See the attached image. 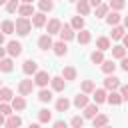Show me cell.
Listing matches in <instances>:
<instances>
[{
    "label": "cell",
    "instance_id": "3957f363",
    "mask_svg": "<svg viewBox=\"0 0 128 128\" xmlns=\"http://www.w3.org/2000/svg\"><path fill=\"white\" fill-rule=\"evenodd\" d=\"M32 88H34V80H20V84H18V94L20 96H28V94H32Z\"/></svg>",
    "mask_w": 128,
    "mask_h": 128
},
{
    "label": "cell",
    "instance_id": "c3c4849f",
    "mask_svg": "<svg viewBox=\"0 0 128 128\" xmlns=\"http://www.w3.org/2000/svg\"><path fill=\"white\" fill-rule=\"evenodd\" d=\"M122 46L128 48V34H124V38H122Z\"/></svg>",
    "mask_w": 128,
    "mask_h": 128
},
{
    "label": "cell",
    "instance_id": "ffe728a7",
    "mask_svg": "<svg viewBox=\"0 0 128 128\" xmlns=\"http://www.w3.org/2000/svg\"><path fill=\"white\" fill-rule=\"evenodd\" d=\"M92 124H94V128H104L108 124V116L106 114H96L92 118Z\"/></svg>",
    "mask_w": 128,
    "mask_h": 128
},
{
    "label": "cell",
    "instance_id": "8d00e7d4",
    "mask_svg": "<svg viewBox=\"0 0 128 128\" xmlns=\"http://www.w3.org/2000/svg\"><path fill=\"white\" fill-rule=\"evenodd\" d=\"M70 26H72L74 30H82V28H84V18H82V16H74L72 22H70Z\"/></svg>",
    "mask_w": 128,
    "mask_h": 128
},
{
    "label": "cell",
    "instance_id": "6da1fadb",
    "mask_svg": "<svg viewBox=\"0 0 128 128\" xmlns=\"http://www.w3.org/2000/svg\"><path fill=\"white\" fill-rule=\"evenodd\" d=\"M14 26H16V34H20V36H28V32L32 30V20L20 16V18L14 22Z\"/></svg>",
    "mask_w": 128,
    "mask_h": 128
},
{
    "label": "cell",
    "instance_id": "f35d334b",
    "mask_svg": "<svg viewBox=\"0 0 128 128\" xmlns=\"http://www.w3.org/2000/svg\"><path fill=\"white\" fill-rule=\"evenodd\" d=\"M112 56L118 58V60H122V58L126 56V48H124V46H114V48H112Z\"/></svg>",
    "mask_w": 128,
    "mask_h": 128
},
{
    "label": "cell",
    "instance_id": "5bb4252c",
    "mask_svg": "<svg viewBox=\"0 0 128 128\" xmlns=\"http://www.w3.org/2000/svg\"><path fill=\"white\" fill-rule=\"evenodd\" d=\"M92 98H94V102H96V104H102V102H106L108 94H106V90H104V88H96V90L92 92Z\"/></svg>",
    "mask_w": 128,
    "mask_h": 128
},
{
    "label": "cell",
    "instance_id": "681fc988",
    "mask_svg": "<svg viewBox=\"0 0 128 128\" xmlns=\"http://www.w3.org/2000/svg\"><path fill=\"white\" fill-rule=\"evenodd\" d=\"M4 56H6V48H2V46H0V60H2Z\"/></svg>",
    "mask_w": 128,
    "mask_h": 128
},
{
    "label": "cell",
    "instance_id": "d590c367",
    "mask_svg": "<svg viewBox=\"0 0 128 128\" xmlns=\"http://www.w3.org/2000/svg\"><path fill=\"white\" fill-rule=\"evenodd\" d=\"M108 10H110V6L102 2L100 6H96V18H104V16L108 14Z\"/></svg>",
    "mask_w": 128,
    "mask_h": 128
},
{
    "label": "cell",
    "instance_id": "5b68a950",
    "mask_svg": "<svg viewBox=\"0 0 128 128\" xmlns=\"http://www.w3.org/2000/svg\"><path fill=\"white\" fill-rule=\"evenodd\" d=\"M120 78H116V76H112V74H108L106 76V80H104V88L106 90H120Z\"/></svg>",
    "mask_w": 128,
    "mask_h": 128
},
{
    "label": "cell",
    "instance_id": "836d02e7",
    "mask_svg": "<svg viewBox=\"0 0 128 128\" xmlns=\"http://www.w3.org/2000/svg\"><path fill=\"white\" fill-rule=\"evenodd\" d=\"M94 90H96V84H94L92 80H84V82H82V92H84V94H92Z\"/></svg>",
    "mask_w": 128,
    "mask_h": 128
},
{
    "label": "cell",
    "instance_id": "d4e9b609",
    "mask_svg": "<svg viewBox=\"0 0 128 128\" xmlns=\"http://www.w3.org/2000/svg\"><path fill=\"white\" fill-rule=\"evenodd\" d=\"M12 108L18 110V112L24 110V108H26V100H24V96H14V98H12Z\"/></svg>",
    "mask_w": 128,
    "mask_h": 128
},
{
    "label": "cell",
    "instance_id": "9a60e30c",
    "mask_svg": "<svg viewBox=\"0 0 128 128\" xmlns=\"http://www.w3.org/2000/svg\"><path fill=\"white\" fill-rule=\"evenodd\" d=\"M106 102H108V104H112V106L122 104V96H120V92H118V90H110V94H108Z\"/></svg>",
    "mask_w": 128,
    "mask_h": 128
},
{
    "label": "cell",
    "instance_id": "bcb514c9",
    "mask_svg": "<svg viewBox=\"0 0 128 128\" xmlns=\"http://www.w3.org/2000/svg\"><path fill=\"white\" fill-rule=\"evenodd\" d=\"M54 128H68V124L64 120H58V122H54Z\"/></svg>",
    "mask_w": 128,
    "mask_h": 128
},
{
    "label": "cell",
    "instance_id": "cb8c5ba5",
    "mask_svg": "<svg viewBox=\"0 0 128 128\" xmlns=\"http://www.w3.org/2000/svg\"><path fill=\"white\" fill-rule=\"evenodd\" d=\"M96 48H98V50H102V52H104V50H110V48H112V46H110V38L100 36V38L96 40Z\"/></svg>",
    "mask_w": 128,
    "mask_h": 128
},
{
    "label": "cell",
    "instance_id": "30bf717a",
    "mask_svg": "<svg viewBox=\"0 0 128 128\" xmlns=\"http://www.w3.org/2000/svg\"><path fill=\"white\" fill-rule=\"evenodd\" d=\"M76 12L80 16H88L90 14V0H78L76 2Z\"/></svg>",
    "mask_w": 128,
    "mask_h": 128
},
{
    "label": "cell",
    "instance_id": "603a6c76",
    "mask_svg": "<svg viewBox=\"0 0 128 128\" xmlns=\"http://www.w3.org/2000/svg\"><path fill=\"white\" fill-rule=\"evenodd\" d=\"M18 14H20V16H24V18L34 16V6H32V4H22V6L18 8Z\"/></svg>",
    "mask_w": 128,
    "mask_h": 128
},
{
    "label": "cell",
    "instance_id": "4316f807",
    "mask_svg": "<svg viewBox=\"0 0 128 128\" xmlns=\"http://www.w3.org/2000/svg\"><path fill=\"white\" fill-rule=\"evenodd\" d=\"M106 22H108V26H118V22H120V14H118L116 10H112L110 14H106Z\"/></svg>",
    "mask_w": 128,
    "mask_h": 128
},
{
    "label": "cell",
    "instance_id": "8992f818",
    "mask_svg": "<svg viewBox=\"0 0 128 128\" xmlns=\"http://www.w3.org/2000/svg\"><path fill=\"white\" fill-rule=\"evenodd\" d=\"M6 52H8L12 58H16V56H20V54H22V44H20V42H16V40H10V42H8V48H6Z\"/></svg>",
    "mask_w": 128,
    "mask_h": 128
},
{
    "label": "cell",
    "instance_id": "816d5d0a",
    "mask_svg": "<svg viewBox=\"0 0 128 128\" xmlns=\"http://www.w3.org/2000/svg\"><path fill=\"white\" fill-rule=\"evenodd\" d=\"M2 44H4V32L0 30V46H2Z\"/></svg>",
    "mask_w": 128,
    "mask_h": 128
},
{
    "label": "cell",
    "instance_id": "6f0895ef",
    "mask_svg": "<svg viewBox=\"0 0 128 128\" xmlns=\"http://www.w3.org/2000/svg\"><path fill=\"white\" fill-rule=\"evenodd\" d=\"M104 128H112V126H108V124H106V126H104Z\"/></svg>",
    "mask_w": 128,
    "mask_h": 128
},
{
    "label": "cell",
    "instance_id": "db71d44e",
    "mask_svg": "<svg viewBox=\"0 0 128 128\" xmlns=\"http://www.w3.org/2000/svg\"><path fill=\"white\" fill-rule=\"evenodd\" d=\"M124 28H128V16L124 18Z\"/></svg>",
    "mask_w": 128,
    "mask_h": 128
},
{
    "label": "cell",
    "instance_id": "7402d4cb",
    "mask_svg": "<svg viewBox=\"0 0 128 128\" xmlns=\"http://www.w3.org/2000/svg\"><path fill=\"white\" fill-rule=\"evenodd\" d=\"M68 108H70V100H68L66 96H60V98L56 100V110H58V112H66Z\"/></svg>",
    "mask_w": 128,
    "mask_h": 128
},
{
    "label": "cell",
    "instance_id": "1f68e13d",
    "mask_svg": "<svg viewBox=\"0 0 128 128\" xmlns=\"http://www.w3.org/2000/svg\"><path fill=\"white\" fill-rule=\"evenodd\" d=\"M38 8H40V12H50L52 8H54V2L52 0H38Z\"/></svg>",
    "mask_w": 128,
    "mask_h": 128
},
{
    "label": "cell",
    "instance_id": "ab89813d",
    "mask_svg": "<svg viewBox=\"0 0 128 128\" xmlns=\"http://www.w3.org/2000/svg\"><path fill=\"white\" fill-rule=\"evenodd\" d=\"M12 104H8V102H0V114H4V116H10L12 114Z\"/></svg>",
    "mask_w": 128,
    "mask_h": 128
},
{
    "label": "cell",
    "instance_id": "ee69618b",
    "mask_svg": "<svg viewBox=\"0 0 128 128\" xmlns=\"http://www.w3.org/2000/svg\"><path fill=\"white\" fill-rule=\"evenodd\" d=\"M118 92H120V96H122V100H128V84H122Z\"/></svg>",
    "mask_w": 128,
    "mask_h": 128
},
{
    "label": "cell",
    "instance_id": "8fae6325",
    "mask_svg": "<svg viewBox=\"0 0 128 128\" xmlns=\"http://www.w3.org/2000/svg\"><path fill=\"white\" fill-rule=\"evenodd\" d=\"M46 22H48V18H46V14H44V12H36V14L32 16V26H36V28L46 26Z\"/></svg>",
    "mask_w": 128,
    "mask_h": 128
},
{
    "label": "cell",
    "instance_id": "7bdbcfd3",
    "mask_svg": "<svg viewBox=\"0 0 128 128\" xmlns=\"http://www.w3.org/2000/svg\"><path fill=\"white\" fill-rule=\"evenodd\" d=\"M18 8H20L18 0H8V2H6V12H10V14H12V12H16Z\"/></svg>",
    "mask_w": 128,
    "mask_h": 128
},
{
    "label": "cell",
    "instance_id": "f546056e",
    "mask_svg": "<svg viewBox=\"0 0 128 128\" xmlns=\"http://www.w3.org/2000/svg\"><path fill=\"white\" fill-rule=\"evenodd\" d=\"M98 114V104L94 102V104H88L86 108H84V118H94Z\"/></svg>",
    "mask_w": 128,
    "mask_h": 128
},
{
    "label": "cell",
    "instance_id": "2e32d148",
    "mask_svg": "<svg viewBox=\"0 0 128 128\" xmlns=\"http://www.w3.org/2000/svg\"><path fill=\"white\" fill-rule=\"evenodd\" d=\"M74 106H76V108H82V110H84V108L88 106V96H86L84 92L76 94V96H74Z\"/></svg>",
    "mask_w": 128,
    "mask_h": 128
},
{
    "label": "cell",
    "instance_id": "83f0119b",
    "mask_svg": "<svg viewBox=\"0 0 128 128\" xmlns=\"http://www.w3.org/2000/svg\"><path fill=\"white\" fill-rule=\"evenodd\" d=\"M0 30H2L4 34H14V32H16V26H14L12 20H4L2 26H0Z\"/></svg>",
    "mask_w": 128,
    "mask_h": 128
},
{
    "label": "cell",
    "instance_id": "4fadbf2b",
    "mask_svg": "<svg viewBox=\"0 0 128 128\" xmlns=\"http://www.w3.org/2000/svg\"><path fill=\"white\" fill-rule=\"evenodd\" d=\"M76 76H78V72H76L74 66H64L62 68V78L64 80H76Z\"/></svg>",
    "mask_w": 128,
    "mask_h": 128
},
{
    "label": "cell",
    "instance_id": "e0dca14e",
    "mask_svg": "<svg viewBox=\"0 0 128 128\" xmlns=\"http://www.w3.org/2000/svg\"><path fill=\"white\" fill-rule=\"evenodd\" d=\"M76 40H78L80 44H88V42L92 40V34H90V30H86V28L78 30V36H76Z\"/></svg>",
    "mask_w": 128,
    "mask_h": 128
},
{
    "label": "cell",
    "instance_id": "b9f144b4",
    "mask_svg": "<svg viewBox=\"0 0 128 128\" xmlns=\"http://www.w3.org/2000/svg\"><path fill=\"white\" fill-rule=\"evenodd\" d=\"M70 126H72V128H82V126H84V116H74V118L70 120Z\"/></svg>",
    "mask_w": 128,
    "mask_h": 128
},
{
    "label": "cell",
    "instance_id": "7dc6e473",
    "mask_svg": "<svg viewBox=\"0 0 128 128\" xmlns=\"http://www.w3.org/2000/svg\"><path fill=\"white\" fill-rule=\"evenodd\" d=\"M100 4H102V0H90V6H94V8L100 6Z\"/></svg>",
    "mask_w": 128,
    "mask_h": 128
},
{
    "label": "cell",
    "instance_id": "ba28073f",
    "mask_svg": "<svg viewBox=\"0 0 128 128\" xmlns=\"http://www.w3.org/2000/svg\"><path fill=\"white\" fill-rule=\"evenodd\" d=\"M60 28H62V22L58 20V18H52V20H48L46 22V30H48V34L52 36V34H58L60 32Z\"/></svg>",
    "mask_w": 128,
    "mask_h": 128
},
{
    "label": "cell",
    "instance_id": "f907efd6",
    "mask_svg": "<svg viewBox=\"0 0 128 128\" xmlns=\"http://www.w3.org/2000/svg\"><path fill=\"white\" fill-rule=\"evenodd\" d=\"M6 124V120H4V114H0V126H4Z\"/></svg>",
    "mask_w": 128,
    "mask_h": 128
},
{
    "label": "cell",
    "instance_id": "44dd1931",
    "mask_svg": "<svg viewBox=\"0 0 128 128\" xmlns=\"http://www.w3.org/2000/svg\"><path fill=\"white\" fill-rule=\"evenodd\" d=\"M20 124H22V118L16 116V114H10L4 126H6V128H20Z\"/></svg>",
    "mask_w": 128,
    "mask_h": 128
},
{
    "label": "cell",
    "instance_id": "52a82bcc",
    "mask_svg": "<svg viewBox=\"0 0 128 128\" xmlns=\"http://www.w3.org/2000/svg\"><path fill=\"white\" fill-rule=\"evenodd\" d=\"M22 72L24 74H36L38 72V64H36V60H32V58H28V60H24V64H22Z\"/></svg>",
    "mask_w": 128,
    "mask_h": 128
},
{
    "label": "cell",
    "instance_id": "ac0fdd59",
    "mask_svg": "<svg viewBox=\"0 0 128 128\" xmlns=\"http://www.w3.org/2000/svg\"><path fill=\"white\" fill-rule=\"evenodd\" d=\"M52 50H54V54H56V56H64V54L68 52V46H66V42H64V40H60V42H54Z\"/></svg>",
    "mask_w": 128,
    "mask_h": 128
},
{
    "label": "cell",
    "instance_id": "74e56055",
    "mask_svg": "<svg viewBox=\"0 0 128 128\" xmlns=\"http://www.w3.org/2000/svg\"><path fill=\"white\" fill-rule=\"evenodd\" d=\"M124 38V28L122 26H112V40H122Z\"/></svg>",
    "mask_w": 128,
    "mask_h": 128
},
{
    "label": "cell",
    "instance_id": "680465c9",
    "mask_svg": "<svg viewBox=\"0 0 128 128\" xmlns=\"http://www.w3.org/2000/svg\"><path fill=\"white\" fill-rule=\"evenodd\" d=\"M70 2H78V0H70Z\"/></svg>",
    "mask_w": 128,
    "mask_h": 128
},
{
    "label": "cell",
    "instance_id": "91938a15",
    "mask_svg": "<svg viewBox=\"0 0 128 128\" xmlns=\"http://www.w3.org/2000/svg\"><path fill=\"white\" fill-rule=\"evenodd\" d=\"M0 88H2V86H0Z\"/></svg>",
    "mask_w": 128,
    "mask_h": 128
},
{
    "label": "cell",
    "instance_id": "f6af8a7d",
    "mask_svg": "<svg viewBox=\"0 0 128 128\" xmlns=\"http://www.w3.org/2000/svg\"><path fill=\"white\" fill-rule=\"evenodd\" d=\"M120 68H122L124 72H128V58H126V56H124V58L120 60Z\"/></svg>",
    "mask_w": 128,
    "mask_h": 128
},
{
    "label": "cell",
    "instance_id": "7a4b0ae2",
    "mask_svg": "<svg viewBox=\"0 0 128 128\" xmlns=\"http://www.w3.org/2000/svg\"><path fill=\"white\" fill-rule=\"evenodd\" d=\"M50 80H52V78H50V74H48L46 70H38V72L34 74V84L40 86V88H46Z\"/></svg>",
    "mask_w": 128,
    "mask_h": 128
},
{
    "label": "cell",
    "instance_id": "f1b7e54d",
    "mask_svg": "<svg viewBox=\"0 0 128 128\" xmlns=\"http://www.w3.org/2000/svg\"><path fill=\"white\" fill-rule=\"evenodd\" d=\"M100 68H102V72H104V74H114V70H116V64H114L112 60H104V62L100 64Z\"/></svg>",
    "mask_w": 128,
    "mask_h": 128
},
{
    "label": "cell",
    "instance_id": "9f6ffc18",
    "mask_svg": "<svg viewBox=\"0 0 128 128\" xmlns=\"http://www.w3.org/2000/svg\"><path fill=\"white\" fill-rule=\"evenodd\" d=\"M6 2H8V0H0V6H2V4H6Z\"/></svg>",
    "mask_w": 128,
    "mask_h": 128
},
{
    "label": "cell",
    "instance_id": "d6a6232c",
    "mask_svg": "<svg viewBox=\"0 0 128 128\" xmlns=\"http://www.w3.org/2000/svg\"><path fill=\"white\" fill-rule=\"evenodd\" d=\"M90 60H92L94 64H102V62H104V52H102V50H94V52L90 54Z\"/></svg>",
    "mask_w": 128,
    "mask_h": 128
},
{
    "label": "cell",
    "instance_id": "9c48e42d",
    "mask_svg": "<svg viewBox=\"0 0 128 128\" xmlns=\"http://www.w3.org/2000/svg\"><path fill=\"white\" fill-rule=\"evenodd\" d=\"M52 46H54V42H52L50 34H42V36L38 38V48H40V50H50Z\"/></svg>",
    "mask_w": 128,
    "mask_h": 128
},
{
    "label": "cell",
    "instance_id": "277c9868",
    "mask_svg": "<svg viewBox=\"0 0 128 128\" xmlns=\"http://www.w3.org/2000/svg\"><path fill=\"white\" fill-rule=\"evenodd\" d=\"M60 40H64V42H68V40H74L76 38V34H74V28L70 26V24H64L62 28H60Z\"/></svg>",
    "mask_w": 128,
    "mask_h": 128
},
{
    "label": "cell",
    "instance_id": "f5cc1de1",
    "mask_svg": "<svg viewBox=\"0 0 128 128\" xmlns=\"http://www.w3.org/2000/svg\"><path fill=\"white\" fill-rule=\"evenodd\" d=\"M28 128H40V124H38V122H36V124H30V126H28Z\"/></svg>",
    "mask_w": 128,
    "mask_h": 128
},
{
    "label": "cell",
    "instance_id": "e575fe53",
    "mask_svg": "<svg viewBox=\"0 0 128 128\" xmlns=\"http://www.w3.org/2000/svg\"><path fill=\"white\" fill-rule=\"evenodd\" d=\"M38 100H40V102H44V104H46V102H50V100H52V92H50V90H46V88H42V90L38 92Z\"/></svg>",
    "mask_w": 128,
    "mask_h": 128
},
{
    "label": "cell",
    "instance_id": "11a10c76",
    "mask_svg": "<svg viewBox=\"0 0 128 128\" xmlns=\"http://www.w3.org/2000/svg\"><path fill=\"white\" fill-rule=\"evenodd\" d=\"M22 2H24V4H32L34 0H22Z\"/></svg>",
    "mask_w": 128,
    "mask_h": 128
},
{
    "label": "cell",
    "instance_id": "4dcf8cb0",
    "mask_svg": "<svg viewBox=\"0 0 128 128\" xmlns=\"http://www.w3.org/2000/svg\"><path fill=\"white\" fill-rule=\"evenodd\" d=\"M12 68H14L12 58H2V60H0V70H2V72H12Z\"/></svg>",
    "mask_w": 128,
    "mask_h": 128
},
{
    "label": "cell",
    "instance_id": "484cf974",
    "mask_svg": "<svg viewBox=\"0 0 128 128\" xmlns=\"http://www.w3.org/2000/svg\"><path fill=\"white\" fill-rule=\"evenodd\" d=\"M12 98H14L12 90L6 88V86H2V88H0V102H12Z\"/></svg>",
    "mask_w": 128,
    "mask_h": 128
},
{
    "label": "cell",
    "instance_id": "60d3db41",
    "mask_svg": "<svg viewBox=\"0 0 128 128\" xmlns=\"http://www.w3.org/2000/svg\"><path fill=\"white\" fill-rule=\"evenodd\" d=\"M108 6H110L112 10H116V12H118V10H122V8L126 6V2H124V0H110V2H108Z\"/></svg>",
    "mask_w": 128,
    "mask_h": 128
},
{
    "label": "cell",
    "instance_id": "7c38bea8",
    "mask_svg": "<svg viewBox=\"0 0 128 128\" xmlns=\"http://www.w3.org/2000/svg\"><path fill=\"white\" fill-rule=\"evenodd\" d=\"M50 84H52V90H54V92H62L64 86H66V80H64L62 76H54V78L50 80Z\"/></svg>",
    "mask_w": 128,
    "mask_h": 128
},
{
    "label": "cell",
    "instance_id": "d6986e66",
    "mask_svg": "<svg viewBox=\"0 0 128 128\" xmlns=\"http://www.w3.org/2000/svg\"><path fill=\"white\" fill-rule=\"evenodd\" d=\"M50 120H52V112H50L48 108L38 110V122H40V124H48Z\"/></svg>",
    "mask_w": 128,
    "mask_h": 128
}]
</instances>
